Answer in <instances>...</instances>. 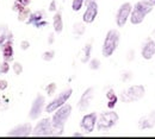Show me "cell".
Segmentation results:
<instances>
[{"instance_id":"obj_13","label":"cell","mask_w":155,"mask_h":139,"mask_svg":"<svg viewBox=\"0 0 155 139\" xmlns=\"http://www.w3.org/2000/svg\"><path fill=\"white\" fill-rule=\"evenodd\" d=\"M98 16V4L97 1H91L87 4L86 6V11L84 12L82 16V21L86 24H91L93 23L94 19L97 18Z\"/></svg>"},{"instance_id":"obj_23","label":"cell","mask_w":155,"mask_h":139,"mask_svg":"<svg viewBox=\"0 0 155 139\" xmlns=\"http://www.w3.org/2000/svg\"><path fill=\"white\" fill-rule=\"evenodd\" d=\"M84 4H85V0H73V2H72V10L74 12H79L82 8Z\"/></svg>"},{"instance_id":"obj_21","label":"cell","mask_w":155,"mask_h":139,"mask_svg":"<svg viewBox=\"0 0 155 139\" xmlns=\"http://www.w3.org/2000/svg\"><path fill=\"white\" fill-rule=\"evenodd\" d=\"M85 31H86V26H85L84 23L78 21V23H75V24L73 25V33H74L75 36H78V37L82 36V35L85 33Z\"/></svg>"},{"instance_id":"obj_38","label":"cell","mask_w":155,"mask_h":139,"mask_svg":"<svg viewBox=\"0 0 155 139\" xmlns=\"http://www.w3.org/2000/svg\"><path fill=\"white\" fill-rule=\"evenodd\" d=\"M150 37H152V38L155 40V29L153 30V32H152V36H150Z\"/></svg>"},{"instance_id":"obj_16","label":"cell","mask_w":155,"mask_h":139,"mask_svg":"<svg viewBox=\"0 0 155 139\" xmlns=\"http://www.w3.org/2000/svg\"><path fill=\"white\" fill-rule=\"evenodd\" d=\"M12 44H13V40H8L1 46L4 61H6V62H11L13 60V45Z\"/></svg>"},{"instance_id":"obj_33","label":"cell","mask_w":155,"mask_h":139,"mask_svg":"<svg viewBox=\"0 0 155 139\" xmlns=\"http://www.w3.org/2000/svg\"><path fill=\"white\" fill-rule=\"evenodd\" d=\"M6 88H7V82L5 80H1L0 81V90H4Z\"/></svg>"},{"instance_id":"obj_26","label":"cell","mask_w":155,"mask_h":139,"mask_svg":"<svg viewBox=\"0 0 155 139\" xmlns=\"http://www.w3.org/2000/svg\"><path fill=\"white\" fill-rule=\"evenodd\" d=\"M133 77V73L130 71V70H124V71H122V74H120V80L122 81H129V80Z\"/></svg>"},{"instance_id":"obj_5","label":"cell","mask_w":155,"mask_h":139,"mask_svg":"<svg viewBox=\"0 0 155 139\" xmlns=\"http://www.w3.org/2000/svg\"><path fill=\"white\" fill-rule=\"evenodd\" d=\"M119 120V115L114 111H109V112H103L99 118L97 119V130L99 132H104V131H109L111 130L114 126H116V124Z\"/></svg>"},{"instance_id":"obj_28","label":"cell","mask_w":155,"mask_h":139,"mask_svg":"<svg viewBox=\"0 0 155 139\" xmlns=\"http://www.w3.org/2000/svg\"><path fill=\"white\" fill-rule=\"evenodd\" d=\"M8 70H10L8 62L4 61V63H1V64H0V74H6Z\"/></svg>"},{"instance_id":"obj_9","label":"cell","mask_w":155,"mask_h":139,"mask_svg":"<svg viewBox=\"0 0 155 139\" xmlns=\"http://www.w3.org/2000/svg\"><path fill=\"white\" fill-rule=\"evenodd\" d=\"M45 107V98L42 94H37V96L32 101L30 112H29V117L31 120H36L41 117V114L43 113V109Z\"/></svg>"},{"instance_id":"obj_36","label":"cell","mask_w":155,"mask_h":139,"mask_svg":"<svg viewBox=\"0 0 155 139\" xmlns=\"http://www.w3.org/2000/svg\"><path fill=\"white\" fill-rule=\"evenodd\" d=\"M84 134L82 133H80V132H75V133H73V137H82Z\"/></svg>"},{"instance_id":"obj_37","label":"cell","mask_w":155,"mask_h":139,"mask_svg":"<svg viewBox=\"0 0 155 139\" xmlns=\"http://www.w3.org/2000/svg\"><path fill=\"white\" fill-rule=\"evenodd\" d=\"M23 1V4L25 5V6H29V4L31 2V0H21Z\"/></svg>"},{"instance_id":"obj_12","label":"cell","mask_w":155,"mask_h":139,"mask_svg":"<svg viewBox=\"0 0 155 139\" xmlns=\"http://www.w3.org/2000/svg\"><path fill=\"white\" fill-rule=\"evenodd\" d=\"M93 93H94V88L93 87H88L84 93L82 95L80 96L79 102H78V108L81 111V112H86L91 105V101L93 99Z\"/></svg>"},{"instance_id":"obj_32","label":"cell","mask_w":155,"mask_h":139,"mask_svg":"<svg viewBox=\"0 0 155 139\" xmlns=\"http://www.w3.org/2000/svg\"><path fill=\"white\" fill-rule=\"evenodd\" d=\"M127 58H128V61H133L134 58H135V51H134L133 49H130V50H129V52H128V56H127Z\"/></svg>"},{"instance_id":"obj_19","label":"cell","mask_w":155,"mask_h":139,"mask_svg":"<svg viewBox=\"0 0 155 139\" xmlns=\"http://www.w3.org/2000/svg\"><path fill=\"white\" fill-rule=\"evenodd\" d=\"M44 11H36V12H34V13H30V16H29V18L26 20V23L28 24H30V25H35L36 23H38L41 20L44 19Z\"/></svg>"},{"instance_id":"obj_31","label":"cell","mask_w":155,"mask_h":139,"mask_svg":"<svg viewBox=\"0 0 155 139\" xmlns=\"http://www.w3.org/2000/svg\"><path fill=\"white\" fill-rule=\"evenodd\" d=\"M20 48H21L23 50L29 49V48H30V43H29V40H23V42L20 43Z\"/></svg>"},{"instance_id":"obj_4","label":"cell","mask_w":155,"mask_h":139,"mask_svg":"<svg viewBox=\"0 0 155 139\" xmlns=\"http://www.w3.org/2000/svg\"><path fill=\"white\" fill-rule=\"evenodd\" d=\"M144 95H146V87L143 84H134V86H130L127 89H124L120 93L119 99L122 102L131 103V102L140 101Z\"/></svg>"},{"instance_id":"obj_20","label":"cell","mask_w":155,"mask_h":139,"mask_svg":"<svg viewBox=\"0 0 155 139\" xmlns=\"http://www.w3.org/2000/svg\"><path fill=\"white\" fill-rule=\"evenodd\" d=\"M106 99H107V108L109 109L115 108V106L117 105V101H118V98H117V95L115 94V92L112 89H110L106 93Z\"/></svg>"},{"instance_id":"obj_30","label":"cell","mask_w":155,"mask_h":139,"mask_svg":"<svg viewBox=\"0 0 155 139\" xmlns=\"http://www.w3.org/2000/svg\"><path fill=\"white\" fill-rule=\"evenodd\" d=\"M49 11H50V12H56V11H58V5H56V1H55V0H53V1L50 2V5H49Z\"/></svg>"},{"instance_id":"obj_39","label":"cell","mask_w":155,"mask_h":139,"mask_svg":"<svg viewBox=\"0 0 155 139\" xmlns=\"http://www.w3.org/2000/svg\"><path fill=\"white\" fill-rule=\"evenodd\" d=\"M91 1H97V0H85V2H86V4H88V2H91Z\"/></svg>"},{"instance_id":"obj_1","label":"cell","mask_w":155,"mask_h":139,"mask_svg":"<svg viewBox=\"0 0 155 139\" xmlns=\"http://www.w3.org/2000/svg\"><path fill=\"white\" fill-rule=\"evenodd\" d=\"M72 114V106L69 103H64L58 108L51 118V124H53V136H62L64 131V126L67 120L69 119Z\"/></svg>"},{"instance_id":"obj_3","label":"cell","mask_w":155,"mask_h":139,"mask_svg":"<svg viewBox=\"0 0 155 139\" xmlns=\"http://www.w3.org/2000/svg\"><path fill=\"white\" fill-rule=\"evenodd\" d=\"M119 39H120V33L118 32V30L111 29L107 31L101 48V54L104 57H110L115 54L119 45Z\"/></svg>"},{"instance_id":"obj_24","label":"cell","mask_w":155,"mask_h":139,"mask_svg":"<svg viewBox=\"0 0 155 139\" xmlns=\"http://www.w3.org/2000/svg\"><path fill=\"white\" fill-rule=\"evenodd\" d=\"M88 67H90V69H92V70H98L99 68H100V61L98 60V58H92V60L88 61Z\"/></svg>"},{"instance_id":"obj_34","label":"cell","mask_w":155,"mask_h":139,"mask_svg":"<svg viewBox=\"0 0 155 139\" xmlns=\"http://www.w3.org/2000/svg\"><path fill=\"white\" fill-rule=\"evenodd\" d=\"M54 37H55V36H54V33H50V35H49V39H48V43H49V44H53V42H54Z\"/></svg>"},{"instance_id":"obj_7","label":"cell","mask_w":155,"mask_h":139,"mask_svg":"<svg viewBox=\"0 0 155 139\" xmlns=\"http://www.w3.org/2000/svg\"><path fill=\"white\" fill-rule=\"evenodd\" d=\"M32 136L35 137H50L53 136V124L51 119L44 118L39 120L37 125L32 128Z\"/></svg>"},{"instance_id":"obj_8","label":"cell","mask_w":155,"mask_h":139,"mask_svg":"<svg viewBox=\"0 0 155 139\" xmlns=\"http://www.w3.org/2000/svg\"><path fill=\"white\" fill-rule=\"evenodd\" d=\"M131 10H133V5L130 2H124V4L120 5V7L118 8L116 13V24L118 27L125 26L127 21L130 17Z\"/></svg>"},{"instance_id":"obj_10","label":"cell","mask_w":155,"mask_h":139,"mask_svg":"<svg viewBox=\"0 0 155 139\" xmlns=\"http://www.w3.org/2000/svg\"><path fill=\"white\" fill-rule=\"evenodd\" d=\"M97 119H98V115L96 112L87 113V114H85L82 117V119L80 121V127L85 131V133H91L96 128Z\"/></svg>"},{"instance_id":"obj_11","label":"cell","mask_w":155,"mask_h":139,"mask_svg":"<svg viewBox=\"0 0 155 139\" xmlns=\"http://www.w3.org/2000/svg\"><path fill=\"white\" fill-rule=\"evenodd\" d=\"M32 125L30 122L20 124L18 126L13 127L10 132H7L8 137H29L32 133Z\"/></svg>"},{"instance_id":"obj_2","label":"cell","mask_w":155,"mask_h":139,"mask_svg":"<svg viewBox=\"0 0 155 139\" xmlns=\"http://www.w3.org/2000/svg\"><path fill=\"white\" fill-rule=\"evenodd\" d=\"M153 8H154V6L146 2V1H142V0L137 1L134 5V7L131 10V13H130V17H129L131 24L133 25H138V24L143 23V20L146 19V17L153 11Z\"/></svg>"},{"instance_id":"obj_14","label":"cell","mask_w":155,"mask_h":139,"mask_svg":"<svg viewBox=\"0 0 155 139\" xmlns=\"http://www.w3.org/2000/svg\"><path fill=\"white\" fill-rule=\"evenodd\" d=\"M155 127V109L138 119L140 130H152Z\"/></svg>"},{"instance_id":"obj_6","label":"cell","mask_w":155,"mask_h":139,"mask_svg":"<svg viewBox=\"0 0 155 139\" xmlns=\"http://www.w3.org/2000/svg\"><path fill=\"white\" fill-rule=\"evenodd\" d=\"M72 94H73V89H72V88H67V89H64L63 92H61L56 98L53 99L51 102H49V103L47 105L45 112H47V113H53V112H55V111H56L58 108H60L61 106H63L64 103H67V101L71 99Z\"/></svg>"},{"instance_id":"obj_27","label":"cell","mask_w":155,"mask_h":139,"mask_svg":"<svg viewBox=\"0 0 155 139\" xmlns=\"http://www.w3.org/2000/svg\"><path fill=\"white\" fill-rule=\"evenodd\" d=\"M13 71H15V74H17V75H20L21 73H23V65L20 64L19 62H16V63H13Z\"/></svg>"},{"instance_id":"obj_29","label":"cell","mask_w":155,"mask_h":139,"mask_svg":"<svg viewBox=\"0 0 155 139\" xmlns=\"http://www.w3.org/2000/svg\"><path fill=\"white\" fill-rule=\"evenodd\" d=\"M34 26L37 27V29H42V27H44V26H48V21L43 19V20H41V21H38V23H36Z\"/></svg>"},{"instance_id":"obj_15","label":"cell","mask_w":155,"mask_h":139,"mask_svg":"<svg viewBox=\"0 0 155 139\" xmlns=\"http://www.w3.org/2000/svg\"><path fill=\"white\" fill-rule=\"evenodd\" d=\"M141 55L144 60L149 61L153 58V56L155 55V40L152 37H148L143 46H142V51H141Z\"/></svg>"},{"instance_id":"obj_35","label":"cell","mask_w":155,"mask_h":139,"mask_svg":"<svg viewBox=\"0 0 155 139\" xmlns=\"http://www.w3.org/2000/svg\"><path fill=\"white\" fill-rule=\"evenodd\" d=\"M142 1H146V2H148V4H150V5L155 6V0H142Z\"/></svg>"},{"instance_id":"obj_17","label":"cell","mask_w":155,"mask_h":139,"mask_svg":"<svg viewBox=\"0 0 155 139\" xmlns=\"http://www.w3.org/2000/svg\"><path fill=\"white\" fill-rule=\"evenodd\" d=\"M53 27L55 33H61L63 30V19H62V12L58 10L55 12L53 17Z\"/></svg>"},{"instance_id":"obj_25","label":"cell","mask_w":155,"mask_h":139,"mask_svg":"<svg viewBox=\"0 0 155 139\" xmlns=\"http://www.w3.org/2000/svg\"><path fill=\"white\" fill-rule=\"evenodd\" d=\"M45 90H47V94H48V95H53V94L56 92V83H54V82L49 83V84L45 87Z\"/></svg>"},{"instance_id":"obj_22","label":"cell","mask_w":155,"mask_h":139,"mask_svg":"<svg viewBox=\"0 0 155 139\" xmlns=\"http://www.w3.org/2000/svg\"><path fill=\"white\" fill-rule=\"evenodd\" d=\"M54 57H55V51H54V50H48V51H44V52L42 54V60L45 61V62L53 61Z\"/></svg>"},{"instance_id":"obj_18","label":"cell","mask_w":155,"mask_h":139,"mask_svg":"<svg viewBox=\"0 0 155 139\" xmlns=\"http://www.w3.org/2000/svg\"><path fill=\"white\" fill-rule=\"evenodd\" d=\"M91 52H92V45L91 43H87L82 50H81V56H80V61L82 63H88V61L91 60Z\"/></svg>"}]
</instances>
